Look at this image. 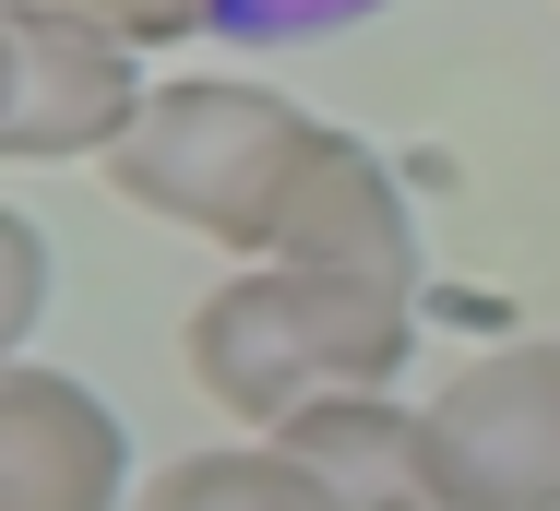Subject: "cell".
<instances>
[{"instance_id": "obj_1", "label": "cell", "mask_w": 560, "mask_h": 511, "mask_svg": "<svg viewBox=\"0 0 560 511\" xmlns=\"http://www.w3.org/2000/svg\"><path fill=\"white\" fill-rule=\"evenodd\" d=\"M179 357L238 428L275 440L335 393H394V369L418 357V298L358 286V274H311V262H238L191 309Z\"/></svg>"}, {"instance_id": "obj_2", "label": "cell", "mask_w": 560, "mask_h": 511, "mask_svg": "<svg viewBox=\"0 0 560 511\" xmlns=\"http://www.w3.org/2000/svg\"><path fill=\"white\" fill-rule=\"evenodd\" d=\"M311 143H323V119L299 96L226 84V72H179V84H155L143 119L119 131L108 179H119V203L167 214V226L215 238L238 262H262V250H275V214H287L299 167H311Z\"/></svg>"}, {"instance_id": "obj_3", "label": "cell", "mask_w": 560, "mask_h": 511, "mask_svg": "<svg viewBox=\"0 0 560 511\" xmlns=\"http://www.w3.org/2000/svg\"><path fill=\"white\" fill-rule=\"evenodd\" d=\"M430 511H560V333L465 357L418 405Z\"/></svg>"}, {"instance_id": "obj_4", "label": "cell", "mask_w": 560, "mask_h": 511, "mask_svg": "<svg viewBox=\"0 0 560 511\" xmlns=\"http://www.w3.org/2000/svg\"><path fill=\"white\" fill-rule=\"evenodd\" d=\"M12 12V143L0 155H96L108 167L119 131L143 119V48L84 24V12H48V0H0Z\"/></svg>"}, {"instance_id": "obj_5", "label": "cell", "mask_w": 560, "mask_h": 511, "mask_svg": "<svg viewBox=\"0 0 560 511\" xmlns=\"http://www.w3.org/2000/svg\"><path fill=\"white\" fill-rule=\"evenodd\" d=\"M0 511H131V428L72 369H0Z\"/></svg>"}, {"instance_id": "obj_6", "label": "cell", "mask_w": 560, "mask_h": 511, "mask_svg": "<svg viewBox=\"0 0 560 511\" xmlns=\"http://www.w3.org/2000/svg\"><path fill=\"white\" fill-rule=\"evenodd\" d=\"M262 262H311V274H358V286H406L418 298V214L394 191V167L323 119V143H311V167H299V191L275 214V250Z\"/></svg>"}, {"instance_id": "obj_7", "label": "cell", "mask_w": 560, "mask_h": 511, "mask_svg": "<svg viewBox=\"0 0 560 511\" xmlns=\"http://www.w3.org/2000/svg\"><path fill=\"white\" fill-rule=\"evenodd\" d=\"M131 511H346V488L287 452V440H250V452H179L167 476H143Z\"/></svg>"}, {"instance_id": "obj_8", "label": "cell", "mask_w": 560, "mask_h": 511, "mask_svg": "<svg viewBox=\"0 0 560 511\" xmlns=\"http://www.w3.org/2000/svg\"><path fill=\"white\" fill-rule=\"evenodd\" d=\"M394 0H215V36L226 48H311V36H346Z\"/></svg>"}, {"instance_id": "obj_9", "label": "cell", "mask_w": 560, "mask_h": 511, "mask_svg": "<svg viewBox=\"0 0 560 511\" xmlns=\"http://www.w3.org/2000/svg\"><path fill=\"white\" fill-rule=\"evenodd\" d=\"M36 309H48V238H36V214H12V203H0V369L24 357Z\"/></svg>"}, {"instance_id": "obj_10", "label": "cell", "mask_w": 560, "mask_h": 511, "mask_svg": "<svg viewBox=\"0 0 560 511\" xmlns=\"http://www.w3.org/2000/svg\"><path fill=\"white\" fill-rule=\"evenodd\" d=\"M48 12H84L131 48H179V36H215V0H48Z\"/></svg>"}, {"instance_id": "obj_11", "label": "cell", "mask_w": 560, "mask_h": 511, "mask_svg": "<svg viewBox=\"0 0 560 511\" xmlns=\"http://www.w3.org/2000/svg\"><path fill=\"white\" fill-rule=\"evenodd\" d=\"M12 84L24 72H12V12H0V143H12Z\"/></svg>"}]
</instances>
